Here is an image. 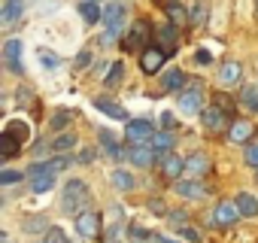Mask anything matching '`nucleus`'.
I'll return each mask as SVG.
<instances>
[{"instance_id": "obj_43", "label": "nucleus", "mask_w": 258, "mask_h": 243, "mask_svg": "<svg viewBox=\"0 0 258 243\" xmlns=\"http://www.w3.org/2000/svg\"><path fill=\"white\" fill-rule=\"evenodd\" d=\"M155 243H176L173 237H167V234H155Z\"/></svg>"}, {"instance_id": "obj_30", "label": "nucleus", "mask_w": 258, "mask_h": 243, "mask_svg": "<svg viewBox=\"0 0 258 243\" xmlns=\"http://www.w3.org/2000/svg\"><path fill=\"white\" fill-rule=\"evenodd\" d=\"M112 186L127 192V189H134V176H131V173H124V170H112Z\"/></svg>"}, {"instance_id": "obj_37", "label": "nucleus", "mask_w": 258, "mask_h": 243, "mask_svg": "<svg viewBox=\"0 0 258 243\" xmlns=\"http://www.w3.org/2000/svg\"><path fill=\"white\" fill-rule=\"evenodd\" d=\"M167 13H170V19H173V25H182V22H185V13L179 10V4H170V7H167Z\"/></svg>"}, {"instance_id": "obj_36", "label": "nucleus", "mask_w": 258, "mask_h": 243, "mask_svg": "<svg viewBox=\"0 0 258 243\" xmlns=\"http://www.w3.org/2000/svg\"><path fill=\"white\" fill-rule=\"evenodd\" d=\"M46 243H67V234L61 228H49L46 231Z\"/></svg>"}, {"instance_id": "obj_25", "label": "nucleus", "mask_w": 258, "mask_h": 243, "mask_svg": "<svg viewBox=\"0 0 258 243\" xmlns=\"http://www.w3.org/2000/svg\"><path fill=\"white\" fill-rule=\"evenodd\" d=\"M97 137L103 140V149H106V155H112V158H121V149H118V140L112 137V131L100 128V131H97Z\"/></svg>"}, {"instance_id": "obj_16", "label": "nucleus", "mask_w": 258, "mask_h": 243, "mask_svg": "<svg viewBox=\"0 0 258 243\" xmlns=\"http://www.w3.org/2000/svg\"><path fill=\"white\" fill-rule=\"evenodd\" d=\"M94 109H100V112H106V115H112V118H121V122H131V115H127V109H124L121 103H112V100H106V97H94Z\"/></svg>"}, {"instance_id": "obj_10", "label": "nucleus", "mask_w": 258, "mask_h": 243, "mask_svg": "<svg viewBox=\"0 0 258 243\" xmlns=\"http://www.w3.org/2000/svg\"><path fill=\"white\" fill-rule=\"evenodd\" d=\"M210 170H213V161H210L207 152H195V155L185 158V173H188L191 179H201V176H207Z\"/></svg>"}, {"instance_id": "obj_8", "label": "nucleus", "mask_w": 258, "mask_h": 243, "mask_svg": "<svg viewBox=\"0 0 258 243\" xmlns=\"http://www.w3.org/2000/svg\"><path fill=\"white\" fill-rule=\"evenodd\" d=\"M179 109H182V112H204V85H201V82L182 88V94H179Z\"/></svg>"}, {"instance_id": "obj_40", "label": "nucleus", "mask_w": 258, "mask_h": 243, "mask_svg": "<svg viewBox=\"0 0 258 243\" xmlns=\"http://www.w3.org/2000/svg\"><path fill=\"white\" fill-rule=\"evenodd\" d=\"M246 164H252V167H258V143H252V146L246 149Z\"/></svg>"}, {"instance_id": "obj_1", "label": "nucleus", "mask_w": 258, "mask_h": 243, "mask_svg": "<svg viewBox=\"0 0 258 243\" xmlns=\"http://www.w3.org/2000/svg\"><path fill=\"white\" fill-rule=\"evenodd\" d=\"M28 137H31V128H28V122H22V118H13V122H7L4 134H0V146H4V158H13V155H19V152H22V146L28 143Z\"/></svg>"}, {"instance_id": "obj_31", "label": "nucleus", "mask_w": 258, "mask_h": 243, "mask_svg": "<svg viewBox=\"0 0 258 243\" xmlns=\"http://www.w3.org/2000/svg\"><path fill=\"white\" fill-rule=\"evenodd\" d=\"M73 146H76V137H73V134H61V137L52 143V149H55V152H70Z\"/></svg>"}, {"instance_id": "obj_23", "label": "nucleus", "mask_w": 258, "mask_h": 243, "mask_svg": "<svg viewBox=\"0 0 258 243\" xmlns=\"http://www.w3.org/2000/svg\"><path fill=\"white\" fill-rule=\"evenodd\" d=\"M158 40H161V49L173 55V52H176V49H173V43H176V25H164V28L158 31Z\"/></svg>"}, {"instance_id": "obj_27", "label": "nucleus", "mask_w": 258, "mask_h": 243, "mask_svg": "<svg viewBox=\"0 0 258 243\" xmlns=\"http://www.w3.org/2000/svg\"><path fill=\"white\" fill-rule=\"evenodd\" d=\"M149 143H152L155 152H170V146H173V131H158Z\"/></svg>"}, {"instance_id": "obj_38", "label": "nucleus", "mask_w": 258, "mask_h": 243, "mask_svg": "<svg viewBox=\"0 0 258 243\" xmlns=\"http://www.w3.org/2000/svg\"><path fill=\"white\" fill-rule=\"evenodd\" d=\"M182 237H185V240H191V243H201V240H204V237H201V231H198V228H191V225H185V228H182Z\"/></svg>"}, {"instance_id": "obj_41", "label": "nucleus", "mask_w": 258, "mask_h": 243, "mask_svg": "<svg viewBox=\"0 0 258 243\" xmlns=\"http://www.w3.org/2000/svg\"><path fill=\"white\" fill-rule=\"evenodd\" d=\"M161 125H164V131H173V128H176V118H173V112H164V115H161Z\"/></svg>"}, {"instance_id": "obj_3", "label": "nucleus", "mask_w": 258, "mask_h": 243, "mask_svg": "<svg viewBox=\"0 0 258 243\" xmlns=\"http://www.w3.org/2000/svg\"><path fill=\"white\" fill-rule=\"evenodd\" d=\"M149 34H152L149 22H134V25H131V31L121 37V49H124V52H140V49H149V46H146V43H149Z\"/></svg>"}, {"instance_id": "obj_18", "label": "nucleus", "mask_w": 258, "mask_h": 243, "mask_svg": "<svg viewBox=\"0 0 258 243\" xmlns=\"http://www.w3.org/2000/svg\"><path fill=\"white\" fill-rule=\"evenodd\" d=\"M255 134V128H252V122H231V143H246L249 137Z\"/></svg>"}, {"instance_id": "obj_24", "label": "nucleus", "mask_w": 258, "mask_h": 243, "mask_svg": "<svg viewBox=\"0 0 258 243\" xmlns=\"http://www.w3.org/2000/svg\"><path fill=\"white\" fill-rule=\"evenodd\" d=\"M121 79H124V64H121V61H112V64H109V73L103 76V85H106V88H115Z\"/></svg>"}, {"instance_id": "obj_32", "label": "nucleus", "mask_w": 258, "mask_h": 243, "mask_svg": "<svg viewBox=\"0 0 258 243\" xmlns=\"http://www.w3.org/2000/svg\"><path fill=\"white\" fill-rule=\"evenodd\" d=\"M40 64H43V67H46V70H55V67H61V58H58V55H52V52H46V49H43V52H40Z\"/></svg>"}, {"instance_id": "obj_22", "label": "nucleus", "mask_w": 258, "mask_h": 243, "mask_svg": "<svg viewBox=\"0 0 258 243\" xmlns=\"http://www.w3.org/2000/svg\"><path fill=\"white\" fill-rule=\"evenodd\" d=\"M79 16H82L88 25H97V19H103V10L94 4V0H82V4H79Z\"/></svg>"}, {"instance_id": "obj_7", "label": "nucleus", "mask_w": 258, "mask_h": 243, "mask_svg": "<svg viewBox=\"0 0 258 243\" xmlns=\"http://www.w3.org/2000/svg\"><path fill=\"white\" fill-rule=\"evenodd\" d=\"M76 231H79L82 237H88V240H97V237L103 234V222H100V216H97V213L82 210V213L76 216Z\"/></svg>"}, {"instance_id": "obj_39", "label": "nucleus", "mask_w": 258, "mask_h": 243, "mask_svg": "<svg viewBox=\"0 0 258 243\" xmlns=\"http://www.w3.org/2000/svg\"><path fill=\"white\" fill-rule=\"evenodd\" d=\"M191 22H195V25H204V22H207V7H195V10H191Z\"/></svg>"}, {"instance_id": "obj_5", "label": "nucleus", "mask_w": 258, "mask_h": 243, "mask_svg": "<svg viewBox=\"0 0 258 243\" xmlns=\"http://www.w3.org/2000/svg\"><path fill=\"white\" fill-rule=\"evenodd\" d=\"M124 137H127V143H149L152 137H155V128H152V122L149 118H131L124 125Z\"/></svg>"}, {"instance_id": "obj_26", "label": "nucleus", "mask_w": 258, "mask_h": 243, "mask_svg": "<svg viewBox=\"0 0 258 243\" xmlns=\"http://www.w3.org/2000/svg\"><path fill=\"white\" fill-rule=\"evenodd\" d=\"M161 82H164L167 91H179V88L185 85V73H182V70H170V73L161 76Z\"/></svg>"}, {"instance_id": "obj_29", "label": "nucleus", "mask_w": 258, "mask_h": 243, "mask_svg": "<svg viewBox=\"0 0 258 243\" xmlns=\"http://www.w3.org/2000/svg\"><path fill=\"white\" fill-rule=\"evenodd\" d=\"M243 106L246 109H252V112H258V85H249V88H243Z\"/></svg>"}, {"instance_id": "obj_44", "label": "nucleus", "mask_w": 258, "mask_h": 243, "mask_svg": "<svg viewBox=\"0 0 258 243\" xmlns=\"http://www.w3.org/2000/svg\"><path fill=\"white\" fill-rule=\"evenodd\" d=\"M198 61L201 64H210V52H198Z\"/></svg>"}, {"instance_id": "obj_35", "label": "nucleus", "mask_w": 258, "mask_h": 243, "mask_svg": "<svg viewBox=\"0 0 258 243\" xmlns=\"http://www.w3.org/2000/svg\"><path fill=\"white\" fill-rule=\"evenodd\" d=\"M185 219H188V216H185L182 210H170V213H167V222L176 225V228H185Z\"/></svg>"}, {"instance_id": "obj_12", "label": "nucleus", "mask_w": 258, "mask_h": 243, "mask_svg": "<svg viewBox=\"0 0 258 243\" xmlns=\"http://www.w3.org/2000/svg\"><path fill=\"white\" fill-rule=\"evenodd\" d=\"M127 161H131L134 167H152V161H155L152 143H137V146H131V149H127Z\"/></svg>"}, {"instance_id": "obj_17", "label": "nucleus", "mask_w": 258, "mask_h": 243, "mask_svg": "<svg viewBox=\"0 0 258 243\" xmlns=\"http://www.w3.org/2000/svg\"><path fill=\"white\" fill-rule=\"evenodd\" d=\"M22 10H25V4H22V0H4V10H0V25H4V28H10L13 22H19Z\"/></svg>"}, {"instance_id": "obj_20", "label": "nucleus", "mask_w": 258, "mask_h": 243, "mask_svg": "<svg viewBox=\"0 0 258 243\" xmlns=\"http://www.w3.org/2000/svg\"><path fill=\"white\" fill-rule=\"evenodd\" d=\"M234 204L240 207V216H246V219H252V216H258V201H255V198H252L249 192H240Z\"/></svg>"}, {"instance_id": "obj_46", "label": "nucleus", "mask_w": 258, "mask_h": 243, "mask_svg": "<svg viewBox=\"0 0 258 243\" xmlns=\"http://www.w3.org/2000/svg\"><path fill=\"white\" fill-rule=\"evenodd\" d=\"M137 243H143V240H137Z\"/></svg>"}, {"instance_id": "obj_4", "label": "nucleus", "mask_w": 258, "mask_h": 243, "mask_svg": "<svg viewBox=\"0 0 258 243\" xmlns=\"http://www.w3.org/2000/svg\"><path fill=\"white\" fill-rule=\"evenodd\" d=\"M124 13H127V7L121 4V0H112V4H109V7L103 10V25H106V43L118 37V31H121V22H124Z\"/></svg>"}, {"instance_id": "obj_6", "label": "nucleus", "mask_w": 258, "mask_h": 243, "mask_svg": "<svg viewBox=\"0 0 258 243\" xmlns=\"http://www.w3.org/2000/svg\"><path fill=\"white\" fill-rule=\"evenodd\" d=\"M237 219H240V207L231 204V201H219V204L213 207V213H210V225H216V228H228V225H234Z\"/></svg>"}, {"instance_id": "obj_47", "label": "nucleus", "mask_w": 258, "mask_h": 243, "mask_svg": "<svg viewBox=\"0 0 258 243\" xmlns=\"http://www.w3.org/2000/svg\"><path fill=\"white\" fill-rule=\"evenodd\" d=\"M94 4H97V0H94Z\"/></svg>"}, {"instance_id": "obj_19", "label": "nucleus", "mask_w": 258, "mask_h": 243, "mask_svg": "<svg viewBox=\"0 0 258 243\" xmlns=\"http://www.w3.org/2000/svg\"><path fill=\"white\" fill-rule=\"evenodd\" d=\"M240 73H243V67L237 61H228V64L219 67V82L222 85H234V82H240Z\"/></svg>"}, {"instance_id": "obj_2", "label": "nucleus", "mask_w": 258, "mask_h": 243, "mask_svg": "<svg viewBox=\"0 0 258 243\" xmlns=\"http://www.w3.org/2000/svg\"><path fill=\"white\" fill-rule=\"evenodd\" d=\"M85 201H88V186L82 183V179H70L67 186H64V198H61V207L67 210V213H82V207H85Z\"/></svg>"}, {"instance_id": "obj_14", "label": "nucleus", "mask_w": 258, "mask_h": 243, "mask_svg": "<svg viewBox=\"0 0 258 243\" xmlns=\"http://www.w3.org/2000/svg\"><path fill=\"white\" fill-rule=\"evenodd\" d=\"M176 195L188 198V201H198V198H207V186L201 179H179L176 183Z\"/></svg>"}, {"instance_id": "obj_13", "label": "nucleus", "mask_w": 258, "mask_h": 243, "mask_svg": "<svg viewBox=\"0 0 258 243\" xmlns=\"http://www.w3.org/2000/svg\"><path fill=\"white\" fill-rule=\"evenodd\" d=\"M201 118H204L207 131H222V128L228 125V109H222V106L216 103V106H207V109L201 112Z\"/></svg>"}, {"instance_id": "obj_21", "label": "nucleus", "mask_w": 258, "mask_h": 243, "mask_svg": "<svg viewBox=\"0 0 258 243\" xmlns=\"http://www.w3.org/2000/svg\"><path fill=\"white\" fill-rule=\"evenodd\" d=\"M52 186H55V173H49V170H46V173L31 176V192H34V195H46Z\"/></svg>"}, {"instance_id": "obj_33", "label": "nucleus", "mask_w": 258, "mask_h": 243, "mask_svg": "<svg viewBox=\"0 0 258 243\" xmlns=\"http://www.w3.org/2000/svg\"><path fill=\"white\" fill-rule=\"evenodd\" d=\"M25 231H49V222H46L43 216H31V219L25 222Z\"/></svg>"}, {"instance_id": "obj_15", "label": "nucleus", "mask_w": 258, "mask_h": 243, "mask_svg": "<svg viewBox=\"0 0 258 243\" xmlns=\"http://www.w3.org/2000/svg\"><path fill=\"white\" fill-rule=\"evenodd\" d=\"M161 173H164L167 179H179V176L185 173V161H182L179 155L167 152V155H164V161H161Z\"/></svg>"}, {"instance_id": "obj_9", "label": "nucleus", "mask_w": 258, "mask_h": 243, "mask_svg": "<svg viewBox=\"0 0 258 243\" xmlns=\"http://www.w3.org/2000/svg\"><path fill=\"white\" fill-rule=\"evenodd\" d=\"M164 58H167V52H164L161 46H149V49H143V55H140V70H143V73H158V70L164 67Z\"/></svg>"}, {"instance_id": "obj_28", "label": "nucleus", "mask_w": 258, "mask_h": 243, "mask_svg": "<svg viewBox=\"0 0 258 243\" xmlns=\"http://www.w3.org/2000/svg\"><path fill=\"white\" fill-rule=\"evenodd\" d=\"M70 122H73V112H70V109H58V112L52 115V131H64Z\"/></svg>"}, {"instance_id": "obj_45", "label": "nucleus", "mask_w": 258, "mask_h": 243, "mask_svg": "<svg viewBox=\"0 0 258 243\" xmlns=\"http://www.w3.org/2000/svg\"><path fill=\"white\" fill-rule=\"evenodd\" d=\"M170 4H179V0H170Z\"/></svg>"}, {"instance_id": "obj_42", "label": "nucleus", "mask_w": 258, "mask_h": 243, "mask_svg": "<svg viewBox=\"0 0 258 243\" xmlns=\"http://www.w3.org/2000/svg\"><path fill=\"white\" fill-rule=\"evenodd\" d=\"M91 61V52H79V58H76V67H85Z\"/></svg>"}, {"instance_id": "obj_34", "label": "nucleus", "mask_w": 258, "mask_h": 243, "mask_svg": "<svg viewBox=\"0 0 258 243\" xmlns=\"http://www.w3.org/2000/svg\"><path fill=\"white\" fill-rule=\"evenodd\" d=\"M19 179H25L22 170H4V173H0V183H4V186H13V183H19Z\"/></svg>"}, {"instance_id": "obj_11", "label": "nucleus", "mask_w": 258, "mask_h": 243, "mask_svg": "<svg viewBox=\"0 0 258 243\" xmlns=\"http://www.w3.org/2000/svg\"><path fill=\"white\" fill-rule=\"evenodd\" d=\"M4 61H7L10 73H16V76L25 73L22 70V40H7L4 43Z\"/></svg>"}]
</instances>
